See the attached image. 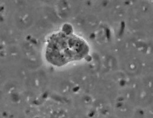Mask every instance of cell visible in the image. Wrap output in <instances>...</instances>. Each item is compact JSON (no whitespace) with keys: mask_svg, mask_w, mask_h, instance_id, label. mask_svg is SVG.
<instances>
[{"mask_svg":"<svg viewBox=\"0 0 153 118\" xmlns=\"http://www.w3.org/2000/svg\"><path fill=\"white\" fill-rule=\"evenodd\" d=\"M86 53V45L81 40L60 33L51 40L47 56L49 60L59 65L82 57Z\"/></svg>","mask_w":153,"mask_h":118,"instance_id":"6da1fadb","label":"cell"}]
</instances>
